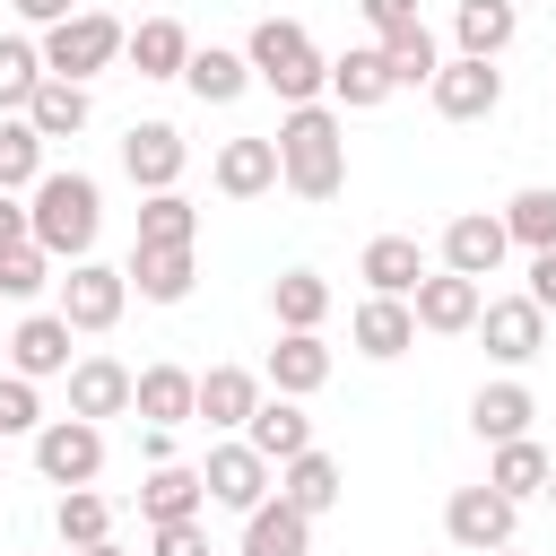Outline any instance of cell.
<instances>
[{
    "label": "cell",
    "instance_id": "obj_1",
    "mask_svg": "<svg viewBox=\"0 0 556 556\" xmlns=\"http://www.w3.org/2000/svg\"><path fill=\"white\" fill-rule=\"evenodd\" d=\"M278 182L295 191V200H339L348 191V113L339 104H295V113H278Z\"/></svg>",
    "mask_w": 556,
    "mask_h": 556
},
{
    "label": "cell",
    "instance_id": "obj_2",
    "mask_svg": "<svg viewBox=\"0 0 556 556\" xmlns=\"http://www.w3.org/2000/svg\"><path fill=\"white\" fill-rule=\"evenodd\" d=\"M243 61H252V87H269L287 113L330 96V61H321V43H313L295 17H261V26L243 35Z\"/></svg>",
    "mask_w": 556,
    "mask_h": 556
},
{
    "label": "cell",
    "instance_id": "obj_3",
    "mask_svg": "<svg viewBox=\"0 0 556 556\" xmlns=\"http://www.w3.org/2000/svg\"><path fill=\"white\" fill-rule=\"evenodd\" d=\"M26 217H35V243H43L52 261H96L104 191H96V174H78V165H52V174L26 191Z\"/></svg>",
    "mask_w": 556,
    "mask_h": 556
},
{
    "label": "cell",
    "instance_id": "obj_4",
    "mask_svg": "<svg viewBox=\"0 0 556 556\" xmlns=\"http://www.w3.org/2000/svg\"><path fill=\"white\" fill-rule=\"evenodd\" d=\"M122 52H130V26L104 17V9H78V17H61V26L43 35V70L70 78V87H87L96 70H113Z\"/></svg>",
    "mask_w": 556,
    "mask_h": 556
},
{
    "label": "cell",
    "instance_id": "obj_5",
    "mask_svg": "<svg viewBox=\"0 0 556 556\" xmlns=\"http://www.w3.org/2000/svg\"><path fill=\"white\" fill-rule=\"evenodd\" d=\"M513 530H521V504H513V495H495L486 478L443 495V539H452L460 556H495V547H513Z\"/></svg>",
    "mask_w": 556,
    "mask_h": 556
},
{
    "label": "cell",
    "instance_id": "obj_6",
    "mask_svg": "<svg viewBox=\"0 0 556 556\" xmlns=\"http://www.w3.org/2000/svg\"><path fill=\"white\" fill-rule=\"evenodd\" d=\"M35 478L43 486H96L104 478V426H87V417H43V434H35Z\"/></svg>",
    "mask_w": 556,
    "mask_h": 556
},
{
    "label": "cell",
    "instance_id": "obj_7",
    "mask_svg": "<svg viewBox=\"0 0 556 556\" xmlns=\"http://www.w3.org/2000/svg\"><path fill=\"white\" fill-rule=\"evenodd\" d=\"M122 304H130V278L113 269V261H70V278H61V321L78 330V339H96V330H113L122 321Z\"/></svg>",
    "mask_w": 556,
    "mask_h": 556
},
{
    "label": "cell",
    "instance_id": "obj_8",
    "mask_svg": "<svg viewBox=\"0 0 556 556\" xmlns=\"http://www.w3.org/2000/svg\"><path fill=\"white\" fill-rule=\"evenodd\" d=\"M182 165H191V139L174 122H130L122 130V174L139 191H182Z\"/></svg>",
    "mask_w": 556,
    "mask_h": 556
},
{
    "label": "cell",
    "instance_id": "obj_9",
    "mask_svg": "<svg viewBox=\"0 0 556 556\" xmlns=\"http://www.w3.org/2000/svg\"><path fill=\"white\" fill-rule=\"evenodd\" d=\"M504 252H513V235H504V208H460L452 226H443V269L452 278H495L504 269Z\"/></svg>",
    "mask_w": 556,
    "mask_h": 556
},
{
    "label": "cell",
    "instance_id": "obj_10",
    "mask_svg": "<svg viewBox=\"0 0 556 556\" xmlns=\"http://www.w3.org/2000/svg\"><path fill=\"white\" fill-rule=\"evenodd\" d=\"M200 478H208V504H226V513H261L269 504V460L235 434V443H208V460H200Z\"/></svg>",
    "mask_w": 556,
    "mask_h": 556
},
{
    "label": "cell",
    "instance_id": "obj_11",
    "mask_svg": "<svg viewBox=\"0 0 556 556\" xmlns=\"http://www.w3.org/2000/svg\"><path fill=\"white\" fill-rule=\"evenodd\" d=\"M426 104H434L443 122H486V113L504 104V70H495V61H460V52H452V61L434 70Z\"/></svg>",
    "mask_w": 556,
    "mask_h": 556
},
{
    "label": "cell",
    "instance_id": "obj_12",
    "mask_svg": "<svg viewBox=\"0 0 556 556\" xmlns=\"http://www.w3.org/2000/svg\"><path fill=\"white\" fill-rule=\"evenodd\" d=\"M478 339H486V356H495V365H513V374H521V365L547 348V313H539L530 295H486Z\"/></svg>",
    "mask_w": 556,
    "mask_h": 556
},
{
    "label": "cell",
    "instance_id": "obj_13",
    "mask_svg": "<svg viewBox=\"0 0 556 556\" xmlns=\"http://www.w3.org/2000/svg\"><path fill=\"white\" fill-rule=\"evenodd\" d=\"M408 304H417V330H434V339H460V330H478V313H486V287H478V278H452V269H426Z\"/></svg>",
    "mask_w": 556,
    "mask_h": 556
},
{
    "label": "cell",
    "instance_id": "obj_14",
    "mask_svg": "<svg viewBox=\"0 0 556 556\" xmlns=\"http://www.w3.org/2000/svg\"><path fill=\"white\" fill-rule=\"evenodd\" d=\"M130 400H139V374L122 356H78L70 365V417L104 426V417H130Z\"/></svg>",
    "mask_w": 556,
    "mask_h": 556
},
{
    "label": "cell",
    "instance_id": "obj_15",
    "mask_svg": "<svg viewBox=\"0 0 556 556\" xmlns=\"http://www.w3.org/2000/svg\"><path fill=\"white\" fill-rule=\"evenodd\" d=\"M348 339H356V356L391 365V356L417 348V304H408V295H365V304L348 313Z\"/></svg>",
    "mask_w": 556,
    "mask_h": 556
},
{
    "label": "cell",
    "instance_id": "obj_16",
    "mask_svg": "<svg viewBox=\"0 0 556 556\" xmlns=\"http://www.w3.org/2000/svg\"><path fill=\"white\" fill-rule=\"evenodd\" d=\"M70 339H78V330H70L61 313H26V321L9 330V374H26V382H52V374H61V382H70V365H78Z\"/></svg>",
    "mask_w": 556,
    "mask_h": 556
},
{
    "label": "cell",
    "instance_id": "obj_17",
    "mask_svg": "<svg viewBox=\"0 0 556 556\" xmlns=\"http://www.w3.org/2000/svg\"><path fill=\"white\" fill-rule=\"evenodd\" d=\"M391 96H400V78H391V52H382V43H356V52L330 61V104H339V113H374V104H391Z\"/></svg>",
    "mask_w": 556,
    "mask_h": 556
},
{
    "label": "cell",
    "instance_id": "obj_18",
    "mask_svg": "<svg viewBox=\"0 0 556 556\" xmlns=\"http://www.w3.org/2000/svg\"><path fill=\"white\" fill-rule=\"evenodd\" d=\"M261 382H269V391H287V400H313V391L330 382V348H321V330H278V348H269Z\"/></svg>",
    "mask_w": 556,
    "mask_h": 556
},
{
    "label": "cell",
    "instance_id": "obj_19",
    "mask_svg": "<svg viewBox=\"0 0 556 556\" xmlns=\"http://www.w3.org/2000/svg\"><path fill=\"white\" fill-rule=\"evenodd\" d=\"M261 400H269V382L243 374V365H208L200 374V426H217V434H243Z\"/></svg>",
    "mask_w": 556,
    "mask_h": 556
},
{
    "label": "cell",
    "instance_id": "obj_20",
    "mask_svg": "<svg viewBox=\"0 0 556 556\" xmlns=\"http://www.w3.org/2000/svg\"><path fill=\"white\" fill-rule=\"evenodd\" d=\"M530 417H539V400H530V382H513V374L469 391V434H478V443H521Z\"/></svg>",
    "mask_w": 556,
    "mask_h": 556
},
{
    "label": "cell",
    "instance_id": "obj_21",
    "mask_svg": "<svg viewBox=\"0 0 556 556\" xmlns=\"http://www.w3.org/2000/svg\"><path fill=\"white\" fill-rule=\"evenodd\" d=\"M243 443L269 460V469H287L295 452H313V417H304V400H287V391H269L261 408H252V426H243Z\"/></svg>",
    "mask_w": 556,
    "mask_h": 556
},
{
    "label": "cell",
    "instance_id": "obj_22",
    "mask_svg": "<svg viewBox=\"0 0 556 556\" xmlns=\"http://www.w3.org/2000/svg\"><path fill=\"white\" fill-rule=\"evenodd\" d=\"M208 182H217L226 200H261V191H278V139H226V148L208 156Z\"/></svg>",
    "mask_w": 556,
    "mask_h": 556
},
{
    "label": "cell",
    "instance_id": "obj_23",
    "mask_svg": "<svg viewBox=\"0 0 556 556\" xmlns=\"http://www.w3.org/2000/svg\"><path fill=\"white\" fill-rule=\"evenodd\" d=\"M356 278H365V295H417L426 243H417V235H374V243L356 252Z\"/></svg>",
    "mask_w": 556,
    "mask_h": 556
},
{
    "label": "cell",
    "instance_id": "obj_24",
    "mask_svg": "<svg viewBox=\"0 0 556 556\" xmlns=\"http://www.w3.org/2000/svg\"><path fill=\"white\" fill-rule=\"evenodd\" d=\"M130 417H148V426H191V417H200V374H191V365H139Z\"/></svg>",
    "mask_w": 556,
    "mask_h": 556
},
{
    "label": "cell",
    "instance_id": "obj_25",
    "mask_svg": "<svg viewBox=\"0 0 556 556\" xmlns=\"http://www.w3.org/2000/svg\"><path fill=\"white\" fill-rule=\"evenodd\" d=\"M191 52H200V43H191V26H182V17H139L122 61H130L139 78H182V70H191Z\"/></svg>",
    "mask_w": 556,
    "mask_h": 556
},
{
    "label": "cell",
    "instance_id": "obj_26",
    "mask_svg": "<svg viewBox=\"0 0 556 556\" xmlns=\"http://www.w3.org/2000/svg\"><path fill=\"white\" fill-rule=\"evenodd\" d=\"M486 486H495V495H513V504H530V495H547V486H556V452H547L539 434H521V443H495V460H486Z\"/></svg>",
    "mask_w": 556,
    "mask_h": 556
},
{
    "label": "cell",
    "instance_id": "obj_27",
    "mask_svg": "<svg viewBox=\"0 0 556 556\" xmlns=\"http://www.w3.org/2000/svg\"><path fill=\"white\" fill-rule=\"evenodd\" d=\"M339 495H348V478H339V460H330L321 443H313V452H295V460L278 469V504H295L304 521H321Z\"/></svg>",
    "mask_w": 556,
    "mask_h": 556
},
{
    "label": "cell",
    "instance_id": "obj_28",
    "mask_svg": "<svg viewBox=\"0 0 556 556\" xmlns=\"http://www.w3.org/2000/svg\"><path fill=\"white\" fill-rule=\"evenodd\" d=\"M200 504H208V478L182 469V460H165V469L139 478V521H148V530H156V521H200Z\"/></svg>",
    "mask_w": 556,
    "mask_h": 556
},
{
    "label": "cell",
    "instance_id": "obj_29",
    "mask_svg": "<svg viewBox=\"0 0 556 556\" xmlns=\"http://www.w3.org/2000/svg\"><path fill=\"white\" fill-rule=\"evenodd\" d=\"M513 35H521V0H460V9H452V43H460V61H495Z\"/></svg>",
    "mask_w": 556,
    "mask_h": 556
},
{
    "label": "cell",
    "instance_id": "obj_30",
    "mask_svg": "<svg viewBox=\"0 0 556 556\" xmlns=\"http://www.w3.org/2000/svg\"><path fill=\"white\" fill-rule=\"evenodd\" d=\"M122 278L139 287V304H182L191 295V252H156V243H130V261H122Z\"/></svg>",
    "mask_w": 556,
    "mask_h": 556
},
{
    "label": "cell",
    "instance_id": "obj_31",
    "mask_svg": "<svg viewBox=\"0 0 556 556\" xmlns=\"http://www.w3.org/2000/svg\"><path fill=\"white\" fill-rule=\"evenodd\" d=\"M235 556H313V521L269 495L261 513H243V547H235Z\"/></svg>",
    "mask_w": 556,
    "mask_h": 556
},
{
    "label": "cell",
    "instance_id": "obj_32",
    "mask_svg": "<svg viewBox=\"0 0 556 556\" xmlns=\"http://www.w3.org/2000/svg\"><path fill=\"white\" fill-rule=\"evenodd\" d=\"M269 313H278V330H321L330 321V278L321 269H278L269 278Z\"/></svg>",
    "mask_w": 556,
    "mask_h": 556
},
{
    "label": "cell",
    "instance_id": "obj_33",
    "mask_svg": "<svg viewBox=\"0 0 556 556\" xmlns=\"http://www.w3.org/2000/svg\"><path fill=\"white\" fill-rule=\"evenodd\" d=\"M182 87H191L200 104H235V96L252 87V61H243V52H226V43H200V52H191V70H182Z\"/></svg>",
    "mask_w": 556,
    "mask_h": 556
},
{
    "label": "cell",
    "instance_id": "obj_34",
    "mask_svg": "<svg viewBox=\"0 0 556 556\" xmlns=\"http://www.w3.org/2000/svg\"><path fill=\"white\" fill-rule=\"evenodd\" d=\"M87 113H96V96H87V87H70V78H43V87H35V104H26V122L43 130V148H52V139H78V130H87Z\"/></svg>",
    "mask_w": 556,
    "mask_h": 556
},
{
    "label": "cell",
    "instance_id": "obj_35",
    "mask_svg": "<svg viewBox=\"0 0 556 556\" xmlns=\"http://www.w3.org/2000/svg\"><path fill=\"white\" fill-rule=\"evenodd\" d=\"M139 243H156V252H191V243H200V208H191L182 191H148V200H139Z\"/></svg>",
    "mask_w": 556,
    "mask_h": 556
},
{
    "label": "cell",
    "instance_id": "obj_36",
    "mask_svg": "<svg viewBox=\"0 0 556 556\" xmlns=\"http://www.w3.org/2000/svg\"><path fill=\"white\" fill-rule=\"evenodd\" d=\"M52 165H43V130L26 113H0V191H35Z\"/></svg>",
    "mask_w": 556,
    "mask_h": 556
},
{
    "label": "cell",
    "instance_id": "obj_37",
    "mask_svg": "<svg viewBox=\"0 0 556 556\" xmlns=\"http://www.w3.org/2000/svg\"><path fill=\"white\" fill-rule=\"evenodd\" d=\"M43 78H52L43 70V43L35 35H0V113H26Z\"/></svg>",
    "mask_w": 556,
    "mask_h": 556
},
{
    "label": "cell",
    "instance_id": "obj_38",
    "mask_svg": "<svg viewBox=\"0 0 556 556\" xmlns=\"http://www.w3.org/2000/svg\"><path fill=\"white\" fill-rule=\"evenodd\" d=\"M504 235H513L521 252H556V182L513 191V200H504Z\"/></svg>",
    "mask_w": 556,
    "mask_h": 556
},
{
    "label": "cell",
    "instance_id": "obj_39",
    "mask_svg": "<svg viewBox=\"0 0 556 556\" xmlns=\"http://www.w3.org/2000/svg\"><path fill=\"white\" fill-rule=\"evenodd\" d=\"M52 530H61V547H96V539H113V504L96 486H70L61 513H52Z\"/></svg>",
    "mask_w": 556,
    "mask_h": 556
},
{
    "label": "cell",
    "instance_id": "obj_40",
    "mask_svg": "<svg viewBox=\"0 0 556 556\" xmlns=\"http://www.w3.org/2000/svg\"><path fill=\"white\" fill-rule=\"evenodd\" d=\"M52 269H61V261H52L43 243H9V252H0V295H9V304H35L43 287H61Z\"/></svg>",
    "mask_w": 556,
    "mask_h": 556
},
{
    "label": "cell",
    "instance_id": "obj_41",
    "mask_svg": "<svg viewBox=\"0 0 556 556\" xmlns=\"http://www.w3.org/2000/svg\"><path fill=\"white\" fill-rule=\"evenodd\" d=\"M382 52H391V78H400V87H434V70H443V43H434L426 26H408V35H391Z\"/></svg>",
    "mask_w": 556,
    "mask_h": 556
},
{
    "label": "cell",
    "instance_id": "obj_42",
    "mask_svg": "<svg viewBox=\"0 0 556 556\" xmlns=\"http://www.w3.org/2000/svg\"><path fill=\"white\" fill-rule=\"evenodd\" d=\"M9 434H26V443L43 434V391H35L26 374H0V443H9Z\"/></svg>",
    "mask_w": 556,
    "mask_h": 556
},
{
    "label": "cell",
    "instance_id": "obj_43",
    "mask_svg": "<svg viewBox=\"0 0 556 556\" xmlns=\"http://www.w3.org/2000/svg\"><path fill=\"white\" fill-rule=\"evenodd\" d=\"M148 556H217V547H208L200 521H156V530H148Z\"/></svg>",
    "mask_w": 556,
    "mask_h": 556
},
{
    "label": "cell",
    "instance_id": "obj_44",
    "mask_svg": "<svg viewBox=\"0 0 556 556\" xmlns=\"http://www.w3.org/2000/svg\"><path fill=\"white\" fill-rule=\"evenodd\" d=\"M356 9H365L374 43H391V35H408V26H426V17H417V0H356Z\"/></svg>",
    "mask_w": 556,
    "mask_h": 556
},
{
    "label": "cell",
    "instance_id": "obj_45",
    "mask_svg": "<svg viewBox=\"0 0 556 556\" xmlns=\"http://www.w3.org/2000/svg\"><path fill=\"white\" fill-rule=\"evenodd\" d=\"M9 243H35V217H26L17 191H0V252H9Z\"/></svg>",
    "mask_w": 556,
    "mask_h": 556
},
{
    "label": "cell",
    "instance_id": "obj_46",
    "mask_svg": "<svg viewBox=\"0 0 556 556\" xmlns=\"http://www.w3.org/2000/svg\"><path fill=\"white\" fill-rule=\"evenodd\" d=\"M539 313H556V252H530V287H521Z\"/></svg>",
    "mask_w": 556,
    "mask_h": 556
},
{
    "label": "cell",
    "instance_id": "obj_47",
    "mask_svg": "<svg viewBox=\"0 0 556 556\" xmlns=\"http://www.w3.org/2000/svg\"><path fill=\"white\" fill-rule=\"evenodd\" d=\"M9 9H17L26 26H43V35H52L61 17H78V0H9Z\"/></svg>",
    "mask_w": 556,
    "mask_h": 556
},
{
    "label": "cell",
    "instance_id": "obj_48",
    "mask_svg": "<svg viewBox=\"0 0 556 556\" xmlns=\"http://www.w3.org/2000/svg\"><path fill=\"white\" fill-rule=\"evenodd\" d=\"M139 452H148V469H165V460H174V426H148V434H139Z\"/></svg>",
    "mask_w": 556,
    "mask_h": 556
},
{
    "label": "cell",
    "instance_id": "obj_49",
    "mask_svg": "<svg viewBox=\"0 0 556 556\" xmlns=\"http://www.w3.org/2000/svg\"><path fill=\"white\" fill-rule=\"evenodd\" d=\"M70 556H130L122 539H96V547H70Z\"/></svg>",
    "mask_w": 556,
    "mask_h": 556
},
{
    "label": "cell",
    "instance_id": "obj_50",
    "mask_svg": "<svg viewBox=\"0 0 556 556\" xmlns=\"http://www.w3.org/2000/svg\"><path fill=\"white\" fill-rule=\"evenodd\" d=\"M495 556H521V547H495Z\"/></svg>",
    "mask_w": 556,
    "mask_h": 556
},
{
    "label": "cell",
    "instance_id": "obj_51",
    "mask_svg": "<svg viewBox=\"0 0 556 556\" xmlns=\"http://www.w3.org/2000/svg\"><path fill=\"white\" fill-rule=\"evenodd\" d=\"M547 504H556V486H547Z\"/></svg>",
    "mask_w": 556,
    "mask_h": 556
}]
</instances>
